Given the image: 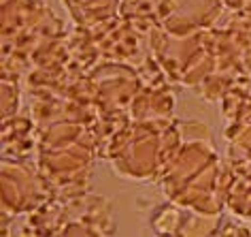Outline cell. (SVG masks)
<instances>
[{
	"label": "cell",
	"mask_w": 251,
	"mask_h": 237,
	"mask_svg": "<svg viewBox=\"0 0 251 237\" xmlns=\"http://www.w3.org/2000/svg\"><path fill=\"white\" fill-rule=\"evenodd\" d=\"M228 11H251V0H224Z\"/></svg>",
	"instance_id": "obj_19"
},
{
	"label": "cell",
	"mask_w": 251,
	"mask_h": 237,
	"mask_svg": "<svg viewBox=\"0 0 251 237\" xmlns=\"http://www.w3.org/2000/svg\"><path fill=\"white\" fill-rule=\"evenodd\" d=\"M181 141V126L175 118L149 122L130 120L111 139L100 158L113 160V167L122 178L158 182Z\"/></svg>",
	"instance_id": "obj_3"
},
{
	"label": "cell",
	"mask_w": 251,
	"mask_h": 237,
	"mask_svg": "<svg viewBox=\"0 0 251 237\" xmlns=\"http://www.w3.org/2000/svg\"><path fill=\"white\" fill-rule=\"evenodd\" d=\"M219 220H222V214L206 216L175 201L158 205L149 218L151 227L158 233L166 235H213Z\"/></svg>",
	"instance_id": "obj_9"
},
{
	"label": "cell",
	"mask_w": 251,
	"mask_h": 237,
	"mask_svg": "<svg viewBox=\"0 0 251 237\" xmlns=\"http://www.w3.org/2000/svg\"><path fill=\"white\" fill-rule=\"evenodd\" d=\"M213 235H251V231L247 227H243L238 220L234 222V220H230V218H222Z\"/></svg>",
	"instance_id": "obj_18"
},
{
	"label": "cell",
	"mask_w": 251,
	"mask_h": 237,
	"mask_svg": "<svg viewBox=\"0 0 251 237\" xmlns=\"http://www.w3.org/2000/svg\"><path fill=\"white\" fill-rule=\"evenodd\" d=\"M98 49L100 60L139 66L149 54V39L122 15H113L94 26H85Z\"/></svg>",
	"instance_id": "obj_4"
},
{
	"label": "cell",
	"mask_w": 251,
	"mask_h": 237,
	"mask_svg": "<svg viewBox=\"0 0 251 237\" xmlns=\"http://www.w3.org/2000/svg\"><path fill=\"white\" fill-rule=\"evenodd\" d=\"M115 231L111 205L90 190L79 197L60 199L58 235H111Z\"/></svg>",
	"instance_id": "obj_7"
},
{
	"label": "cell",
	"mask_w": 251,
	"mask_h": 237,
	"mask_svg": "<svg viewBox=\"0 0 251 237\" xmlns=\"http://www.w3.org/2000/svg\"><path fill=\"white\" fill-rule=\"evenodd\" d=\"M226 139H228V158L251 169V120L230 122L226 128Z\"/></svg>",
	"instance_id": "obj_15"
},
{
	"label": "cell",
	"mask_w": 251,
	"mask_h": 237,
	"mask_svg": "<svg viewBox=\"0 0 251 237\" xmlns=\"http://www.w3.org/2000/svg\"><path fill=\"white\" fill-rule=\"evenodd\" d=\"M122 0H62L68 9L75 26H94L119 13Z\"/></svg>",
	"instance_id": "obj_14"
},
{
	"label": "cell",
	"mask_w": 251,
	"mask_h": 237,
	"mask_svg": "<svg viewBox=\"0 0 251 237\" xmlns=\"http://www.w3.org/2000/svg\"><path fill=\"white\" fill-rule=\"evenodd\" d=\"M20 88L22 86L2 82V120L17 114L20 109Z\"/></svg>",
	"instance_id": "obj_17"
},
{
	"label": "cell",
	"mask_w": 251,
	"mask_h": 237,
	"mask_svg": "<svg viewBox=\"0 0 251 237\" xmlns=\"http://www.w3.org/2000/svg\"><path fill=\"white\" fill-rule=\"evenodd\" d=\"M39 133L36 169L45 179L51 197L71 199L87 192L94 156H98L96 139L90 126L58 122L47 128H39Z\"/></svg>",
	"instance_id": "obj_2"
},
{
	"label": "cell",
	"mask_w": 251,
	"mask_h": 237,
	"mask_svg": "<svg viewBox=\"0 0 251 237\" xmlns=\"http://www.w3.org/2000/svg\"><path fill=\"white\" fill-rule=\"evenodd\" d=\"M51 199L36 163L2 158V216L30 214Z\"/></svg>",
	"instance_id": "obj_5"
},
{
	"label": "cell",
	"mask_w": 251,
	"mask_h": 237,
	"mask_svg": "<svg viewBox=\"0 0 251 237\" xmlns=\"http://www.w3.org/2000/svg\"><path fill=\"white\" fill-rule=\"evenodd\" d=\"M175 90L177 86H141L132 105L130 118L141 122L171 120L175 114Z\"/></svg>",
	"instance_id": "obj_11"
},
{
	"label": "cell",
	"mask_w": 251,
	"mask_h": 237,
	"mask_svg": "<svg viewBox=\"0 0 251 237\" xmlns=\"http://www.w3.org/2000/svg\"><path fill=\"white\" fill-rule=\"evenodd\" d=\"M217 24L234 30L236 34L251 43V11H230L226 17H219Z\"/></svg>",
	"instance_id": "obj_16"
},
{
	"label": "cell",
	"mask_w": 251,
	"mask_h": 237,
	"mask_svg": "<svg viewBox=\"0 0 251 237\" xmlns=\"http://www.w3.org/2000/svg\"><path fill=\"white\" fill-rule=\"evenodd\" d=\"M181 141L158 184L168 201L192 207L206 216H219L226 207L224 160L211 143V133L196 120L179 122Z\"/></svg>",
	"instance_id": "obj_1"
},
{
	"label": "cell",
	"mask_w": 251,
	"mask_h": 237,
	"mask_svg": "<svg viewBox=\"0 0 251 237\" xmlns=\"http://www.w3.org/2000/svg\"><path fill=\"white\" fill-rule=\"evenodd\" d=\"M224 0H162L160 24L171 34H192L215 26Z\"/></svg>",
	"instance_id": "obj_8"
},
{
	"label": "cell",
	"mask_w": 251,
	"mask_h": 237,
	"mask_svg": "<svg viewBox=\"0 0 251 237\" xmlns=\"http://www.w3.org/2000/svg\"><path fill=\"white\" fill-rule=\"evenodd\" d=\"M90 82L98 114H104V111H128L130 114V105L143 86L136 66L104 60L90 71Z\"/></svg>",
	"instance_id": "obj_6"
},
{
	"label": "cell",
	"mask_w": 251,
	"mask_h": 237,
	"mask_svg": "<svg viewBox=\"0 0 251 237\" xmlns=\"http://www.w3.org/2000/svg\"><path fill=\"white\" fill-rule=\"evenodd\" d=\"M39 126L32 116H11L2 120V158L32 163V156L39 154Z\"/></svg>",
	"instance_id": "obj_10"
},
{
	"label": "cell",
	"mask_w": 251,
	"mask_h": 237,
	"mask_svg": "<svg viewBox=\"0 0 251 237\" xmlns=\"http://www.w3.org/2000/svg\"><path fill=\"white\" fill-rule=\"evenodd\" d=\"M222 114L228 122L251 120V77L241 75L230 84V88L219 98Z\"/></svg>",
	"instance_id": "obj_12"
},
{
	"label": "cell",
	"mask_w": 251,
	"mask_h": 237,
	"mask_svg": "<svg viewBox=\"0 0 251 237\" xmlns=\"http://www.w3.org/2000/svg\"><path fill=\"white\" fill-rule=\"evenodd\" d=\"M160 7L162 0H122L119 2V15L149 39L153 30L162 28Z\"/></svg>",
	"instance_id": "obj_13"
}]
</instances>
